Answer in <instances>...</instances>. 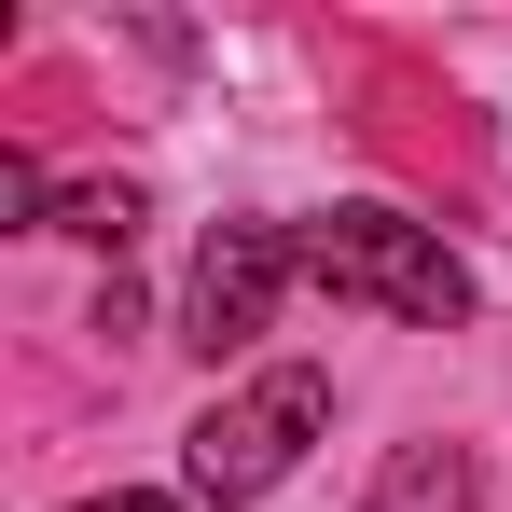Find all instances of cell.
<instances>
[{
  "label": "cell",
  "mask_w": 512,
  "mask_h": 512,
  "mask_svg": "<svg viewBox=\"0 0 512 512\" xmlns=\"http://www.w3.org/2000/svg\"><path fill=\"white\" fill-rule=\"evenodd\" d=\"M319 429H333V374L277 360V374L222 388L208 416L180 429V499H208V512H250L263 485H291V457H305Z\"/></svg>",
  "instance_id": "7a4b0ae2"
},
{
  "label": "cell",
  "mask_w": 512,
  "mask_h": 512,
  "mask_svg": "<svg viewBox=\"0 0 512 512\" xmlns=\"http://www.w3.org/2000/svg\"><path fill=\"white\" fill-rule=\"evenodd\" d=\"M56 236H84V250H125V236H139V194H125V180H70V194H56Z\"/></svg>",
  "instance_id": "5b68a950"
},
{
  "label": "cell",
  "mask_w": 512,
  "mask_h": 512,
  "mask_svg": "<svg viewBox=\"0 0 512 512\" xmlns=\"http://www.w3.org/2000/svg\"><path fill=\"white\" fill-rule=\"evenodd\" d=\"M291 277H305V236H291V222H208L194 291H180V346L236 360V346L277 319V291H291Z\"/></svg>",
  "instance_id": "3957f363"
},
{
  "label": "cell",
  "mask_w": 512,
  "mask_h": 512,
  "mask_svg": "<svg viewBox=\"0 0 512 512\" xmlns=\"http://www.w3.org/2000/svg\"><path fill=\"white\" fill-rule=\"evenodd\" d=\"M84 512H180V499H153V485H111V499H84Z\"/></svg>",
  "instance_id": "52a82bcc"
},
{
  "label": "cell",
  "mask_w": 512,
  "mask_h": 512,
  "mask_svg": "<svg viewBox=\"0 0 512 512\" xmlns=\"http://www.w3.org/2000/svg\"><path fill=\"white\" fill-rule=\"evenodd\" d=\"M0 222H14V236H28V222H56V194H42L28 153H0Z\"/></svg>",
  "instance_id": "8992f818"
},
{
  "label": "cell",
  "mask_w": 512,
  "mask_h": 512,
  "mask_svg": "<svg viewBox=\"0 0 512 512\" xmlns=\"http://www.w3.org/2000/svg\"><path fill=\"white\" fill-rule=\"evenodd\" d=\"M305 277L333 291V305H374V319H402V333H457L485 291H471V263L443 250L429 222L402 208H333V222H305Z\"/></svg>",
  "instance_id": "6da1fadb"
},
{
  "label": "cell",
  "mask_w": 512,
  "mask_h": 512,
  "mask_svg": "<svg viewBox=\"0 0 512 512\" xmlns=\"http://www.w3.org/2000/svg\"><path fill=\"white\" fill-rule=\"evenodd\" d=\"M360 512H471V457H457V443H402Z\"/></svg>",
  "instance_id": "277c9868"
}]
</instances>
